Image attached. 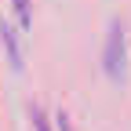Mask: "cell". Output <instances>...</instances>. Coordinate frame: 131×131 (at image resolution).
<instances>
[{"label": "cell", "mask_w": 131, "mask_h": 131, "mask_svg": "<svg viewBox=\"0 0 131 131\" xmlns=\"http://www.w3.org/2000/svg\"><path fill=\"white\" fill-rule=\"evenodd\" d=\"M102 58H106V73L117 80L120 69H124V26L117 18L109 22V37H106V55Z\"/></svg>", "instance_id": "cell-1"}, {"label": "cell", "mask_w": 131, "mask_h": 131, "mask_svg": "<svg viewBox=\"0 0 131 131\" xmlns=\"http://www.w3.org/2000/svg\"><path fill=\"white\" fill-rule=\"evenodd\" d=\"M0 33H4V44H7V55H11V62L15 66H22V51H18V40H15V33L4 26V29H0Z\"/></svg>", "instance_id": "cell-2"}, {"label": "cell", "mask_w": 131, "mask_h": 131, "mask_svg": "<svg viewBox=\"0 0 131 131\" xmlns=\"http://www.w3.org/2000/svg\"><path fill=\"white\" fill-rule=\"evenodd\" d=\"M15 15H18V26L29 29V22H33V15H29V0H15Z\"/></svg>", "instance_id": "cell-3"}]
</instances>
